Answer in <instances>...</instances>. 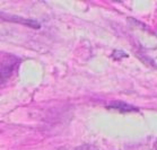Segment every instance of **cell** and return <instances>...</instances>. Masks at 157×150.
Listing matches in <instances>:
<instances>
[{
  "mask_svg": "<svg viewBox=\"0 0 157 150\" xmlns=\"http://www.w3.org/2000/svg\"><path fill=\"white\" fill-rule=\"evenodd\" d=\"M59 150H98L97 147H95L94 144H82L79 147H75V148H62Z\"/></svg>",
  "mask_w": 157,
  "mask_h": 150,
  "instance_id": "2",
  "label": "cell"
},
{
  "mask_svg": "<svg viewBox=\"0 0 157 150\" xmlns=\"http://www.w3.org/2000/svg\"><path fill=\"white\" fill-rule=\"evenodd\" d=\"M16 58L13 55H4L2 57V61H1V81L5 82V80H7L11 76V73L15 71L16 68Z\"/></svg>",
  "mask_w": 157,
  "mask_h": 150,
  "instance_id": "1",
  "label": "cell"
}]
</instances>
